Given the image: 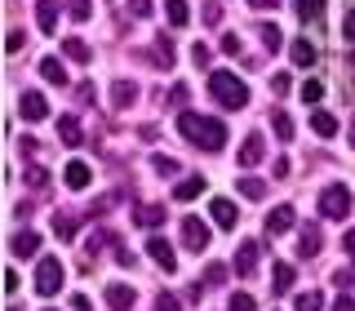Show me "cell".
Instances as JSON below:
<instances>
[{"instance_id":"8fae6325","label":"cell","mask_w":355,"mask_h":311,"mask_svg":"<svg viewBox=\"0 0 355 311\" xmlns=\"http://www.w3.org/2000/svg\"><path fill=\"white\" fill-rule=\"evenodd\" d=\"M18 116L22 120H44V116H49V103H44L40 94H22L18 98Z\"/></svg>"},{"instance_id":"4fadbf2b","label":"cell","mask_w":355,"mask_h":311,"mask_svg":"<svg viewBox=\"0 0 355 311\" xmlns=\"http://www.w3.org/2000/svg\"><path fill=\"white\" fill-rule=\"evenodd\" d=\"M262 156H266L262 138H258V133H249V138H244V147H240V156H236V160L244 165V169H253V165H262Z\"/></svg>"},{"instance_id":"3957f363","label":"cell","mask_w":355,"mask_h":311,"mask_svg":"<svg viewBox=\"0 0 355 311\" xmlns=\"http://www.w3.org/2000/svg\"><path fill=\"white\" fill-rule=\"evenodd\" d=\"M320 214L324 218H333V222H342L351 214V192L342 183H333V187H324V192H320Z\"/></svg>"},{"instance_id":"f6af8a7d","label":"cell","mask_w":355,"mask_h":311,"mask_svg":"<svg viewBox=\"0 0 355 311\" xmlns=\"http://www.w3.org/2000/svg\"><path fill=\"white\" fill-rule=\"evenodd\" d=\"M271 169H275V178H288V169H293V165H288V156H280V160H275Z\"/></svg>"},{"instance_id":"681fc988","label":"cell","mask_w":355,"mask_h":311,"mask_svg":"<svg viewBox=\"0 0 355 311\" xmlns=\"http://www.w3.org/2000/svg\"><path fill=\"white\" fill-rule=\"evenodd\" d=\"M342 244H347V253H351V258H355V227L347 231V236H342Z\"/></svg>"},{"instance_id":"ba28073f","label":"cell","mask_w":355,"mask_h":311,"mask_svg":"<svg viewBox=\"0 0 355 311\" xmlns=\"http://www.w3.org/2000/svg\"><path fill=\"white\" fill-rule=\"evenodd\" d=\"M288 227H293V205H275L271 214H266V236L275 240V236H284Z\"/></svg>"},{"instance_id":"277c9868","label":"cell","mask_w":355,"mask_h":311,"mask_svg":"<svg viewBox=\"0 0 355 311\" xmlns=\"http://www.w3.org/2000/svg\"><path fill=\"white\" fill-rule=\"evenodd\" d=\"M58 289H62V262L58 258H40L36 262V294L49 298V294H58Z\"/></svg>"},{"instance_id":"2e32d148","label":"cell","mask_w":355,"mask_h":311,"mask_svg":"<svg viewBox=\"0 0 355 311\" xmlns=\"http://www.w3.org/2000/svg\"><path fill=\"white\" fill-rule=\"evenodd\" d=\"M151 62L164 67V72L173 67V36H155V44H151Z\"/></svg>"},{"instance_id":"9a60e30c","label":"cell","mask_w":355,"mask_h":311,"mask_svg":"<svg viewBox=\"0 0 355 311\" xmlns=\"http://www.w3.org/2000/svg\"><path fill=\"white\" fill-rule=\"evenodd\" d=\"M133 222L147 227V231H155V227H164V209L160 205H138V209H133Z\"/></svg>"},{"instance_id":"7dc6e473","label":"cell","mask_w":355,"mask_h":311,"mask_svg":"<svg viewBox=\"0 0 355 311\" xmlns=\"http://www.w3.org/2000/svg\"><path fill=\"white\" fill-rule=\"evenodd\" d=\"M222 49H227V53H240V36H222Z\"/></svg>"},{"instance_id":"d6986e66","label":"cell","mask_w":355,"mask_h":311,"mask_svg":"<svg viewBox=\"0 0 355 311\" xmlns=\"http://www.w3.org/2000/svg\"><path fill=\"white\" fill-rule=\"evenodd\" d=\"M320 249H324V240H320V227H315V222H306V227H302V249H297V253H302V258H315Z\"/></svg>"},{"instance_id":"74e56055","label":"cell","mask_w":355,"mask_h":311,"mask_svg":"<svg viewBox=\"0 0 355 311\" xmlns=\"http://www.w3.org/2000/svg\"><path fill=\"white\" fill-rule=\"evenodd\" d=\"M155 311H182V303H178V294H160L155 298Z\"/></svg>"},{"instance_id":"7c38bea8","label":"cell","mask_w":355,"mask_h":311,"mask_svg":"<svg viewBox=\"0 0 355 311\" xmlns=\"http://www.w3.org/2000/svg\"><path fill=\"white\" fill-rule=\"evenodd\" d=\"M36 22L44 36H53L58 31V0H36Z\"/></svg>"},{"instance_id":"484cf974","label":"cell","mask_w":355,"mask_h":311,"mask_svg":"<svg viewBox=\"0 0 355 311\" xmlns=\"http://www.w3.org/2000/svg\"><path fill=\"white\" fill-rule=\"evenodd\" d=\"M164 18H169L173 27H187V22H191V9H187V0H169V5H164Z\"/></svg>"},{"instance_id":"8992f818","label":"cell","mask_w":355,"mask_h":311,"mask_svg":"<svg viewBox=\"0 0 355 311\" xmlns=\"http://www.w3.org/2000/svg\"><path fill=\"white\" fill-rule=\"evenodd\" d=\"M147 253H151V262L160 267V271H173V267H178V253H173V244L164 240V236H151L147 240Z\"/></svg>"},{"instance_id":"e0dca14e","label":"cell","mask_w":355,"mask_h":311,"mask_svg":"<svg viewBox=\"0 0 355 311\" xmlns=\"http://www.w3.org/2000/svg\"><path fill=\"white\" fill-rule=\"evenodd\" d=\"M288 58H293L297 67H315L320 53H315V44H311V40H293V44H288Z\"/></svg>"},{"instance_id":"4dcf8cb0","label":"cell","mask_w":355,"mask_h":311,"mask_svg":"<svg viewBox=\"0 0 355 311\" xmlns=\"http://www.w3.org/2000/svg\"><path fill=\"white\" fill-rule=\"evenodd\" d=\"M297 14H302L306 22H315L320 14H324V0H297Z\"/></svg>"},{"instance_id":"f5cc1de1","label":"cell","mask_w":355,"mask_h":311,"mask_svg":"<svg viewBox=\"0 0 355 311\" xmlns=\"http://www.w3.org/2000/svg\"><path fill=\"white\" fill-rule=\"evenodd\" d=\"M351 85H355V53H351Z\"/></svg>"},{"instance_id":"83f0119b","label":"cell","mask_w":355,"mask_h":311,"mask_svg":"<svg viewBox=\"0 0 355 311\" xmlns=\"http://www.w3.org/2000/svg\"><path fill=\"white\" fill-rule=\"evenodd\" d=\"M40 76H44L49 85H67V72H62L58 58H40Z\"/></svg>"},{"instance_id":"ab89813d","label":"cell","mask_w":355,"mask_h":311,"mask_svg":"<svg viewBox=\"0 0 355 311\" xmlns=\"http://www.w3.org/2000/svg\"><path fill=\"white\" fill-rule=\"evenodd\" d=\"M187 98H191V89H187V85H173L169 103H173V107H187Z\"/></svg>"},{"instance_id":"1f68e13d","label":"cell","mask_w":355,"mask_h":311,"mask_svg":"<svg viewBox=\"0 0 355 311\" xmlns=\"http://www.w3.org/2000/svg\"><path fill=\"white\" fill-rule=\"evenodd\" d=\"M222 280H227V267H222V262H209V267H205V285H214V289H218Z\"/></svg>"},{"instance_id":"e575fe53","label":"cell","mask_w":355,"mask_h":311,"mask_svg":"<svg viewBox=\"0 0 355 311\" xmlns=\"http://www.w3.org/2000/svg\"><path fill=\"white\" fill-rule=\"evenodd\" d=\"M67 14H71L76 22H85L89 14H94V9H89V0H67Z\"/></svg>"},{"instance_id":"d6a6232c","label":"cell","mask_w":355,"mask_h":311,"mask_svg":"<svg viewBox=\"0 0 355 311\" xmlns=\"http://www.w3.org/2000/svg\"><path fill=\"white\" fill-rule=\"evenodd\" d=\"M227 311H258V303H253V294H231Z\"/></svg>"},{"instance_id":"60d3db41","label":"cell","mask_w":355,"mask_h":311,"mask_svg":"<svg viewBox=\"0 0 355 311\" xmlns=\"http://www.w3.org/2000/svg\"><path fill=\"white\" fill-rule=\"evenodd\" d=\"M129 14H138V18H151V0H129Z\"/></svg>"},{"instance_id":"f35d334b","label":"cell","mask_w":355,"mask_h":311,"mask_svg":"<svg viewBox=\"0 0 355 311\" xmlns=\"http://www.w3.org/2000/svg\"><path fill=\"white\" fill-rule=\"evenodd\" d=\"M155 174H164V178H169V174H178V160H169V156H155Z\"/></svg>"},{"instance_id":"d4e9b609","label":"cell","mask_w":355,"mask_h":311,"mask_svg":"<svg viewBox=\"0 0 355 311\" xmlns=\"http://www.w3.org/2000/svg\"><path fill=\"white\" fill-rule=\"evenodd\" d=\"M236 187H240L244 200H262V196H266V183H262V178H253V174H244Z\"/></svg>"},{"instance_id":"7a4b0ae2","label":"cell","mask_w":355,"mask_h":311,"mask_svg":"<svg viewBox=\"0 0 355 311\" xmlns=\"http://www.w3.org/2000/svg\"><path fill=\"white\" fill-rule=\"evenodd\" d=\"M209 98L227 111H240V107H249V85L236 72H209Z\"/></svg>"},{"instance_id":"5b68a950","label":"cell","mask_w":355,"mask_h":311,"mask_svg":"<svg viewBox=\"0 0 355 311\" xmlns=\"http://www.w3.org/2000/svg\"><path fill=\"white\" fill-rule=\"evenodd\" d=\"M178 227H182V244H187L191 253H200V249L209 244V227H205V222H200L196 214H187L182 222H178Z\"/></svg>"},{"instance_id":"30bf717a","label":"cell","mask_w":355,"mask_h":311,"mask_svg":"<svg viewBox=\"0 0 355 311\" xmlns=\"http://www.w3.org/2000/svg\"><path fill=\"white\" fill-rule=\"evenodd\" d=\"M9 249H14V258H36V249H40V231H14Z\"/></svg>"},{"instance_id":"d590c367","label":"cell","mask_w":355,"mask_h":311,"mask_svg":"<svg viewBox=\"0 0 355 311\" xmlns=\"http://www.w3.org/2000/svg\"><path fill=\"white\" fill-rule=\"evenodd\" d=\"M302 98H306V103H320V98H324V81H306L302 85Z\"/></svg>"},{"instance_id":"ac0fdd59","label":"cell","mask_w":355,"mask_h":311,"mask_svg":"<svg viewBox=\"0 0 355 311\" xmlns=\"http://www.w3.org/2000/svg\"><path fill=\"white\" fill-rule=\"evenodd\" d=\"M209 214H214V222H218L222 231H231V227H236V218H240L231 200H214V209H209Z\"/></svg>"},{"instance_id":"816d5d0a","label":"cell","mask_w":355,"mask_h":311,"mask_svg":"<svg viewBox=\"0 0 355 311\" xmlns=\"http://www.w3.org/2000/svg\"><path fill=\"white\" fill-rule=\"evenodd\" d=\"M249 5H253V9H275L280 0H249Z\"/></svg>"},{"instance_id":"603a6c76","label":"cell","mask_w":355,"mask_h":311,"mask_svg":"<svg viewBox=\"0 0 355 311\" xmlns=\"http://www.w3.org/2000/svg\"><path fill=\"white\" fill-rule=\"evenodd\" d=\"M133 98H138V85H133V81H116V85H111V103H116V107H133Z\"/></svg>"},{"instance_id":"8d00e7d4","label":"cell","mask_w":355,"mask_h":311,"mask_svg":"<svg viewBox=\"0 0 355 311\" xmlns=\"http://www.w3.org/2000/svg\"><path fill=\"white\" fill-rule=\"evenodd\" d=\"M320 307H324L320 294H297V311H320Z\"/></svg>"},{"instance_id":"52a82bcc","label":"cell","mask_w":355,"mask_h":311,"mask_svg":"<svg viewBox=\"0 0 355 311\" xmlns=\"http://www.w3.org/2000/svg\"><path fill=\"white\" fill-rule=\"evenodd\" d=\"M62 183H67V192H85V187L94 183V169H89L85 160H67V169H62Z\"/></svg>"},{"instance_id":"db71d44e","label":"cell","mask_w":355,"mask_h":311,"mask_svg":"<svg viewBox=\"0 0 355 311\" xmlns=\"http://www.w3.org/2000/svg\"><path fill=\"white\" fill-rule=\"evenodd\" d=\"M351 147H355V120H351Z\"/></svg>"},{"instance_id":"b9f144b4","label":"cell","mask_w":355,"mask_h":311,"mask_svg":"<svg viewBox=\"0 0 355 311\" xmlns=\"http://www.w3.org/2000/svg\"><path fill=\"white\" fill-rule=\"evenodd\" d=\"M27 183L36 187V192H40V187H44V169H40V165H31V169H27Z\"/></svg>"},{"instance_id":"f546056e","label":"cell","mask_w":355,"mask_h":311,"mask_svg":"<svg viewBox=\"0 0 355 311\" xmlns=\"http://www.w3.org/2000/svg\"><path fill=\"white\" fill-rule=\"evenodd\" d=\"M271 129L275 133H280V138L288 142V138H293V120H288V111H275V116H271Z\"/></svg>"},{"instance_id":"c3c4849f","label":"cell","mask_w":355,"mask_h":311,"mask_svg":"<svg viewBox=\"0 0 355 311\" xmlns=\"http://www.w3.org/2000/svg\"><path fill=\"white\" fill-rule=\"evenodd\" d=\"M333 311H355V298H338V303H333Z\"/></svg>"},{"instance_id":"ee69618b","label":"cell","mask_w":355,"mask_h":311,"mask_svg":"<svg viewBox=\"0 0 355 311\" xmlns=\"http://www.w3.org/2000/svg\"><path fill=\"white\" fill-rule=\"evenodd\" d=\"M191 58H196V67H209V44H196Z\"/></svg>"},{"instance_id":"cb8c5ba5","label":"cell","mask_w":355,"mask_h":311,"mask_svg":"<svg viewBox=\"0 0 355 311\" xmlns=\"http://www.w3.org/2000/svg\"><path fill=\"white\" fill-rule=\"evenodd\" d=\"M311 129H315L320 138H333V133H338V120H333L329 111H320V107H315V111H311Z\"/></svg>"},{"instance_id":"4316f807","label":"cell","mask_w":355,"mask_h":311,"mask_svg":"<svg viewBox=\"0 0 355 311\" xmlns=\"http://www.w3.org/2000/svg\"><path fill=\"white\" fill-rule=\"evenodd\" d=\"M76 231H80V222H76L71 214H53V236L58 240H71Z\"/></svg>"},{"instance_id":"836d02e7","label":"cell","mask_w":355,"mask_h":311,"mask_svg":"<svg viewBox=\"0 0 355 311\" xmlns=\"http://www.w3.org/2000/svg\"><path fill=\"white\" fill-rule=\"evenodd\" d=\"M258 36H262V49H271V53H275V49H280V31H275V27H271V22H266V27L258 31Z\"/></svg>"},{"instance_id":"6da1fadb","label":"cell","mask_w":355,"mask_h":311,"mask_svg":"<svg viewBox=\"0 0 355 311\" xmlns=\"http://www.w3.org/2000/svg\"><path fill=\"white\" fill-rule=\"evenodd\" d=\"M178 129L200 151H222V142H227V125L214 116H200V111H178Z\"/></svg>"},{"instance_id":"ffe728a7","label":"cell","mask_w":355,"mask_h":311,"mask_svg":"<svg viewBox=\"0 0 355 311\" xmlns=\"http://www.w3.org/2000/svg\"><path fill=\"white\" fill-rule=\"evenodd\" d=\"M173 196L182 200V205H187V200H196V196H205V178H200V174L196 178H182V183L173 187Z\"/></svg>"},{"instance_id":"f907efd6","label":"cell","mask_w":355,"mask_h":311,"mask_svg":"<svg viewBox=\"0 0 355 311\" xmlns=\"http://www.w3.org/2000/svg\"><path fill=\"white\" fill-rule=\"evenodd\" d=\"M347 40L355 44V9H351V14H347Z\"/></svg>"},{"instance_id":"5bb4252c","label":"cell","mask_w":355,"mask_h":311,"mask_svg":"<svg viewBox=\"0 0 355 311\" xmlns=\"http://www.w3.org/2000/svg\"><path fill=\"white\" fill-rule=\"evenodd\" d=\"M258 258H262V244L244 240V244H240V253H236V271H240V276H253V267H258Z\"/></svg>"},{"instance_id":"9c48e42d","label":"cell","mask_w":355,"mask_h":311,"mask_svg":"<svg viewBox=\"0 0 355 311\" xmlns=\"http://www.w3.org/2000/svg\"><path fill=\"white\" fill-rule=\"evenodd\" d=\"M133 303H138V289L133 285H107V307L111 311H129Z\"/></svg>"},{"instance_id":"7402d4cb","label":"cell","mask_w":355,"mask_h":311,"mask_svg":"<svg viewBox=\"0 0 355 311\" xmlns=\"http://www.w3.org/2000/svg\"><path fill=\"white\" fill-rule=\"evenodd\" d=\"M271 276H275L271 289H275V294H284V289H293V280H297V267H293V262H275Z\"/></svg>"},{"instance_id":"44dd1931","label":"cell","mask_w":355,"mask_h":311,"mask_svg":"<svg viewBox=\"0 0 355 311\" xmlns=\"http://www.w3.org/2000/svg\"><path fill=\"white\" fill-rule=\"evenodd\" d=\"M58 138L67 142V147H76V142H80V138H85V129H80V120H76V116H62V120H58Z\"/></svg>"},{"instance_id":"bcb514c9","label":"cell","mask_w":355,"mask_h":311,"mask_svg":"<svg viewBox=\"0 0 355 311\" xmlns=\"http://www.w3.org/2000/svg\"><path fill=\"white\" fill-rule=\"evenodd\" d=\"M5 44H9V53H18V49H22V31H9Z\"/></svg>"},{"instance_id":"f1b7e54d","label":"cell","mask_w":355,"mask_h":311,"mask_svg":"<svg viewBox=\"0 0 355 311\" xmlns=\"http://www.w3.org/2000/svg\"><path fill=\"white\" fill-rule=\"evenodd\" d=\"M62 53H67L71 62H89V44H85V40H76V36H67V40H62Z\"/></svg>"},{"instance_id":"7bdbcfd3","label":"cell","mask_w":355,"mask_h":311,"mask_svg":"<svg viewBox=\"0 0 355 311\" xmlns=\"http://www.w3.org/2000/svg\"><path fill=\"white\" fill-rule=\"evenodd\" d=\"M205 22H209V27H214V22H222V9L214 5V0H209V5H205Z\"/></svg>"}]
</instances>
